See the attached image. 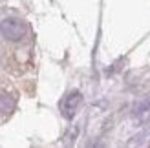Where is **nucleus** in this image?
<instances>
[{
  "mask_svg": "<svg viewBox=\"0 0 150 148\" xmlns=\"http://www.w3.org/2000/svg\"><path fill=\"white\" fill-rule=\"evenodd\" d=\"M15 106V101L9 97V95H0V113H9Z\"/></svg>",
  "mask_w": 150,
  "mask_h": 148,
  "instance_id": "nucleus-4",
  "label": "nucleus"
},
{
  "mask_svg": "<svg viewBox=\"0 0 150 148\" xmlns=\"http://www.w3.org/2000/svg\"><path fill=\"white\" fill-rule=\"evenodd\" d=\"M0 31L11 42H18L28 35V26L20 18H4L0 22Z\"/></svg>",
  "mask_w": 150,
  "mask_h": 148,
  "instance_id": "nucleus-1",
  "label": "nucleus"
},
{
  "mask_svg": "<svg viewBox=\"0 0 150 148\" xmlns=\"http://www.w3.org/2000/svg\"><path fill=\"white\" fill-rule=\"evenodd\" d=\"M136 115L141 117V119H146V117H150V95H148V97H145V99L136 106Z\"/></svg>",
  "mask_w": 150,
  "mask_h": 148,
  "instance_id": "nucleus-3",
  "label": "nucleus"
},
{
  "mask_svg": "<svg viewBox=\"0 0 150 148\" xmlns=\"http://www.w3.org/2000/svg\"><path fill=\"white\" fill-rule=\"evenodd\" d=\"M81 104H82V93L79 90H73V92H70L62 99V102H61V112H62V115L66 117V119H73L75 113L79 112Z\"/></svg>",
  "mask_w": 150,
  "mask_h": 148,
  "instance_id": "nucleus-2",
  "label": "nucleus"
}]
</instances>
